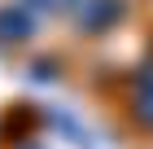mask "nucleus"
Returning <instances> with one entry per match:
<instances>
[{"instance_id": "2", "label": "nucleus", "mask_w": 153, "mask_h": 149, "mask_svg": "<svg viewBox=\"0 0 153 149\" xmlns=\"http://www.w3.org/2000/svg\"><path fill=\"white\" fill-rule=\"evenodd\" d=\"M35 31V18L26 4H4L0 9V35L4 40H26V35Z\"/></svg>"}, {"instance_id": "1", "label": "nucleus", "mask_w": 153, "mask_h": 149, "mask_svg": "<svg viewBox=\"0 0 153 149\" xmlns=\"http://www.w3.org/2000/svg\"><path fill=\"white\" fill-rule=\"evenodd\" d=\"M123 13H127L123 0H83V4H74V22H79V31H109Z\"/></svg>"}]
</instances>
